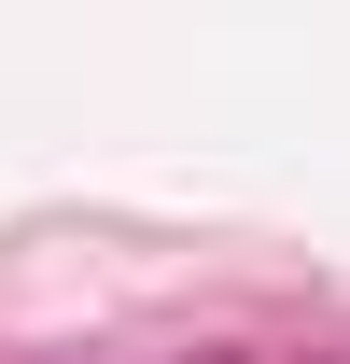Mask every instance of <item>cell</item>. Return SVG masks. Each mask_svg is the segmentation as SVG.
<instances>
[{
    "label": "cell",
    "instance_id": "cell-1",
    "mask_svg": "<svg viewBox=\"0 0 350 364\" xmlns=\"http://www.w3.org/2000/svg\"><path fill=\"white\" fill-rule=\"evenodd\" d=\"M182 364H253V350H182Z\"/></svg>",
    "mask_w": 350,
    "mask_h": 364
}]
</instances>
